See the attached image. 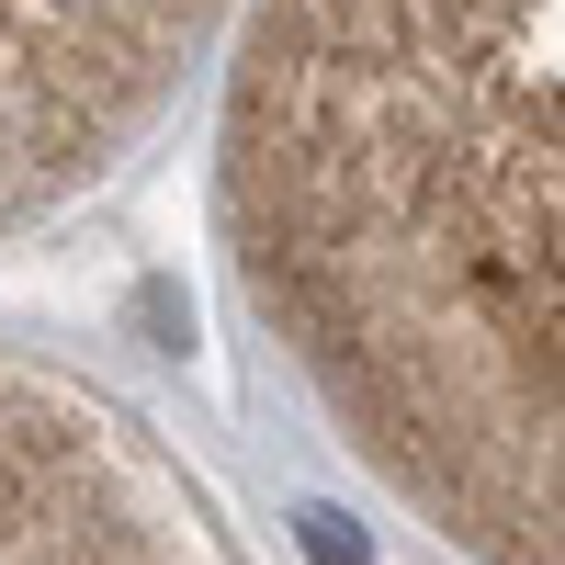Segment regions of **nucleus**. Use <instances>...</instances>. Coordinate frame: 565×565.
<instances>
[{"label": "nucleus", "mask_w": 565, "mask_h": 565, "mask_svg": "<svg viewBox=\"0 0 565 565\" xmlns=\"http://www.w3.org/2000/svg\"><path fill=\"white\" fill-rule=\"evenodd\" d=\"M0 565H238V543L136 407L0 351Z\"/></svg>", "instance_id": "nucleus-2"}, {"label": "nucleus", "mask_w": 565, "mask_h": 565, "mask_svg": "<svg viewBox=\"0 0 565 565\" xmlns=\"http://www.w3.org/2000/svg\"><path fill=\"white\" fill-rule=\"evenodd\" d=\"M238 23L249 0H0V249L103 193Z\"/></svg>", "instance_id": "nucleus-1"}]
</instances>
